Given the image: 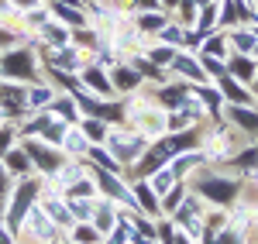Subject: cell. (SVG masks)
<instances>
[{
  "instance_id": "obj_1",
  "label": "cell",
  "mask_w": 258,
  "mask_h": 244,
  "mask_svg": "<svg viewBox=\"0 0 258 244\" xmlns=\"http://www.w3.org/2000/svg\"><path fill=\"white\" fill-rule=\"evenodd\" d=\"M38 196H41V183H38V179H24V176H21L18 183H14L11 203H7V210H4V224L11 227L14 234L21 230L24 217H28V210L38 203Z\"/></svg>"
},
{
  "instance_id": "obj_2",
  "label": "cell",
  "mask_w": 258,
  "mask_h": 244,
  "mask_svg": "<svg viewBox=\"0 0 258 244\" xmlns=\"http://www.w3.org/2000/svg\"><path fill=\"white\" fill-rule=\"evenodd\" d=\"M24 151H28L31 165L38 169L41 176H48V179L66 165V155H62L55 144H41V141H31V138H28V141H24Z\"/></svg>"
},
{
  "instance_id": "obj_3",
  "label": "cell",
  "mask_w": 258,
  "mask_h": 244,
  "mask_svg": "<svg viewBox=\"0 0 258 244\" xmlns=\"http://www.w3.org/2000/svg\"><path fill=\"white\" fill-rule=\"evenodd\" d=\"M103 144H107V151H110L120 165L138 162L141 151H145V138H141V134H107Z\"/></svg>"
},
{
  "instance_id": "obj_4",
  "label": "cell",
  "mask_w": 258,
  "mask_h": 244,
  "mask_svg": "<svg viewBox=\"0 0 258 244\" xmlns=\"http://www.w3.org/2000/svg\"><path fill=\"white\" fill-rule=\"evenodd\" d=\"M200 196L214 206H231L238 200V183L234 179H200Z\"/></svg>"
},
{
  "instance_id": "obj_5",
  "label": "cell",
  "mask_w": 258,
  "mask_h": 244,
  "mask_svg": "<svg viewBox=\"0 0 258 244\" xmlns=\"http://www.w3.org/2000/svg\"><path fill=\"white\" fill-rule=\"evenodd\" d=\"M0 107L11 117H21L28 110V90L24 86H14V83H0Z\"/></svg>"
},
{
  "instance_id": "obj_6",
  "label": "cell",
  "mask_w": 258,
  "mask_h": 244,
  "mask_svg": "<svg viewBox=\"0 0 258 244\" xmlns=\"http://www.w3.org/2000/svg\"><path fill=\"white\" fill-rule=\"evenodd\" d=\"M0 69H4L7 76L28 79V76H35V59H31V52H7V55L0 59Z\"/></svg>"
},
{
  "instance_id": "obj_7",
  "label": "cell",
  "mask_w": 258,
  "mask_h": 244,
  "mask_svg": "<svg viewBox=\"0 0 258 244\" xmlns=\"http://www.w3.org/2000/svg\"><path fill=\"white\" fill-rule=\"evenodd\" d=\"M135 200H138V210H141V213H162L159 193L148 186V179H138V183H135Z\"/></svg>"
},
{
  "instance_id": "obj_8",
  "label": "cell",
  "mask_w": 258,
  "mask_h": 244,
  "mask_svg": "<svg viewBox=\"0 0 258 244\" xmlns=\"http://www.w3.org/2000/svg\"><path fill=\"white\" fill-rule=\"evenodd\" d=\"M203 158H207L203 151H186V148H182V151H176V155H172V162H169V169L176 172V179H179V176L193 172V169H197V165L203 162Z\"/></svg>"
},
{
  "instance_id": "obj_9",
  "label": "cell",
  "mask_w": 258,
  "mask_h": 244,
  "mask_svg": "<svg viewBox=\"0 0 258 244\" xmlns=\"http://www.w3.org/2000/svg\"><path fill=\"white\" fill-rule=\"evenodd\" d=\"M69 241H73V244H100V241H103V234H100L90 220H76V224L69 227Z\"/></svg>"
},
{
  "instance_id": "obj_10",
  "label": "cell",
  "mask_w": 258,
  "mask_h": 244,
  "mask_svg": "<svg viewBox=\"0 0 258 244\" xmlns=\"http://www.w3.org/2000/svg\"><path fill=\"white\" fill-rule=\"evenodd\" d=\"M4 162H7V172H11L14 179H21V176H28V172L35 169V165H31V158H28V151H24V148H21V151H14V148H11V151L4 155Z\"/></svg>"
},
{
  "instance_id": "obj_11",
  "label": "cell",
  "mask_w": 258,
  "mask_h": 244,
  "mask_svg": "<svg viewBox=\"0 0 258 244\" xmlns=\"http://www.w3.org/2000/svg\"><path fill=\"white\" fill-rule=\"evenodd\" d=\"M62 151H69V155H86L90 151V138L83 134V127H69L66 131V141H62Z\"/></svg>"
},
{
  "instance_id": "obj_12",
  "label": "cell",
  "mask_w": 258,
  "mask_h": 244,
  "mask_svg": "<svg viewBox=\"0 0 258 244\" xmlns=\"http://www.w3.org/2000/svg\"><path fill=\"white\" fill-rule=\"evenodd\" d=\"M66 203H69V210H73V217H76V220H93L97 196H69Z\"/></svg>"
},
{
  "instance_id": "obj_13",
  "label": "cell",
  "mask_w": 258,
  "mask_h": 244,
  "mask_svg": "<svg viewBox=\"0 0 258 244\" xmlns=\"http://www.w3.org/2000/svg\"><path fill=\"white\" fill-rule=\"evenodd\" d=\"M148 186H152V189H155V193H159V196H165V193H169V189H172V186H176V172H172V169H165V165H162V169H155V172H152V176H148Z\"/></svg>"
},
{
  "instance_id": "obj_14",
  "label": "cell",
  "mask_w": 258,
  "mask_h": 244,
  "mask_svg": "<svg viewBox=\"0 0 258 244\" xmlns=\"http://www.w3.org/2000/svg\"><path fill=\"white\" fill-rule=\"evenodd\" d=\"M80 65H83L80 52H73V48H66V45L55 52V59H52V69H62V72H73V69H80Z\"/></svg>"
},
{
  "instance_id": "obj_15",
  "label": "cell",
  "mask_w": 258,
  "mask_h": 244,
  "mask_svg": "<svg viewBox=\"0 0 258 244\" xmlns=\"http://www.w3.org/2000/svg\"><path fill=\"white\" fill-rule=\"evenodd\" d=\"M83 79L90 83V90H93L97 97H110V83H107V76H103L100 69H83Z\"/></svg>"
},
{
  "instance_id": "obj_16",
  "label": "cell",
  "mask_w": 258,
  "mask_h": 244,
  "mask_svg": "<svg viewBox=\"0 0 258 244\" xmlns=\"http://www.w3.org/2000/svg\"><path fill=\"white\" fill-rule=\"evenodd\" d=\"M86 158H90V162H97L100 169H107V172H120V162L114 158V155H107V148H93V144H90Z\"/></svg>"
},
{
  "instance_id": "obj_17",
  "label": "cell",
  "mask_w": 258,
  "mask_h": 244,
  "mask_svg": "<svg viewBox=\"0 0 258 244\" xmlns=\"http://www.w3.org/2000/svg\"><path fill=\"white\" fill-rule=\"evenodd\" d=\"M48 114H52V117H55V114H59V121H76V100H73V97H59V100H52V110H48Z\"/></svg>"
},
{
  "instance_id": "obj_18",
  "label": "cell",
  "mask_w": 258,
  "mask_h": 244,
  "mask_svg": "<svg viewBox=\"0 0 258 244\" xmlns=\"http://www.w3.org/2000/svg\"><path fill=\"white\" fill-rule=\"evenodd\" d=\"M182 200H186V189L176 183L172 189H169V193H165V196H162V213H165V217H172V213L179 210V203H182Z\"/></svg>"
},
{
  "instance_id": "obj_19",
  "label": "cell",
  "mask_w": 258,
  "mask_h": 244,
  "mask_svg": "<svg viewBox=\"0 0 258 244\" xmlns=\"http://www.w3.org/2000/svg\"><path fill=\"white\" fill-rule=\"evenodd\" d=\"M80 127H83V134L90 138V144H100V141H107V134H110V131H107V127L100 124V117H93V121H83Z\"/></svg>"
},
{
  "instance_id": "obj_20",
  "label": "cell",
  "mask_w": 258,
  "mask_h": 244,
  "mask_svg": "<svg viewBox=\"0 0 258 244\" xmlns=\"http://www.w3.org/2000/svg\"><path fill=\"white\" fill-rule=\"evenodd\" d=\"M227 114H231V121H234V124L248 127V131H258V114H255V110H244V107H231Z\"/></svg>"
},
{
  "instance_id": "obj_21",
  "label": "cell",
  "mask_w": 258,
  "mask_h": 244,
  "mask_svg": "<svg viewBox=\"0 0 258 244\" xmlns=\"http://www.w3.org/2000/svg\"><path fill=\"white\" fill-rule=\"evenodd\" d=\"M231 72H234V79H251V76H255V62L251 59H244V55H234V59H231Z\"/></svg>"
},
{
  "instance_id": "obj_22",
  "label": "cell",
  "mask_w": 258,
  "mask_h": 244,
  "mask_svg": "<svg viewBox=\"0 0 258 244\" xmlns=\"http://www.w3.org/2000/svg\"><path fill=\"white\" fill-rule=\"evenodd\" d=\"M66 131H69V121H59V124L48 121V127H45V141L55 144V148H62V141H66Z\"/></svg>"
},
{
  "instance_id": "obj_23",
  "label": "cell",
  "mask_w": 258,
  "mask_h": 244,
  "mask_svg": "<svg viewBox=\"0 0 258 244\" xmlns=\"http://www.w3.org/2000/svg\"><path fill=\"white\" fill-rule=\"evenodd\" d=\"M41 38L48 41V45H66V41H69V35H66V28H62V24H45V28H41Z\"/></svg>"
},
{
  "instance_id": "obj_24",
  "label": "cell",
  "mask_w": 258,
  "mask_h": 244,
  "mask_svg": "<svg viewBox=\"0 0 258 244\" xmlns=\"http://www.w3.org/2000/svg\"><path fill=\"white\" fill-rule=\"evenodd\" d=\"M172 65H176L179 72H186V76H193V79H207V76H203V69H200V62H189L186 59V55H176V59H172Z\"/></svg>"
},
{
  "instance_id": "obj_25",
  "label": "cell",
  "mask_w": 258,
  "mask_h": 244,
  "mask_svg": "<svg viewBox=\"0 0 258 244\" xmlns=\"http://www.w3.org/2000/svg\"><path fill=\"white\" fill-rule=\"evenodd\" d=\"M114 83H117L120 90H135V86H141V76H138V69H117Z\"/></svg>"
},
{
  "instance_id": "obj_26",
  "label": "cell",
  "mask_w": 258,
  "mask_h": 244,
  "mask_svg": "<svg viewBox=\"0 0 258 244\" xmlns=\"http://www.w3.org/2000/svg\"><path fill=\"white\" fill-rule=\"evenodd\" d=\"M224 93H227L234 103H248V100H251V97H248V90H241V83L231 79V76H224Z\"/></svg>"
},
{
  "instance_id": "obj_27",
  "label": "cell",
  "mask_w": 258,
  "mask_h": 244,
  "mask_svg": "<svg viewBox=\"0 0 258 244\" xmlns=\"http://www.w3.org/2000/svg\"><path fill=\"white\" fill-rule=\"evenodd\" d=\"M11 193H14L11 172H7V169H0V213H4V210H7V203H11Z\"/></svg>"
},
{
  "instance_id": "obj_28",
  "label": "cell",
  "mask_w": 258,
  "mask_h": 244,
  "mask_svg": "<svg viewBox=\"0 0 258 244\" xmlns=\"http://www.w3.org/2000/svg\"><path fill=\"white\" fill-rule=\"evenodd\" d=\"M155 241H162V244L176 241V220H159V227H155Z\"/></svg>"
},
{
  "instance_id": "obj_29",
  "label": "cell",
  "mask_w": 258,
  "mask_h": 244,
  "mask_svg": "<svg viewBox=\"0 0 258 244\" xmlns=\"http://www.w3.org/2000/svg\"><path fill=\"white\" fill-rule=\"evenodd\" d=\"M52 100V90H45V86H35V90H28V110H35L41 103Z\"/></svg>"
},
{
  "instance_id": "obj_30",
  "label": "cell",
  "mask_w": 258,
  "mask_h": 244,
  "mask_svg": "<svg viewBox=\"0 0 258 244\" xmlns=\"http://www.w3.org/2000/svg\"><path fill=\"white\" fill-rule=\"evenodd\" d=\"M200 65H203V69H207L210 76H224V65H220L214 55H200Z\"/></svg>"
},
{
  "instance_id": "obj_31",
  "label": "cell",
  "mask_w": 258,
  "mask_h": 244,
  "mask_svg": "<svg viewBox=\"0 0 258 244\" xmlns=\"http://www.w3.org/2000/svg\"><path fill=\"white\" fill-rule=\"evenodd\" d=\"M152 59L159 62V65H172V59H176V48H155V52H152Z\"/></svg>"
},
{
  "instance_id": "obj_32",
  "label": "cell",
  "mask_w": 258,
  "mask_h": 244,
  "mask_svg": "<svg viewBox=\"0 0 258 244\" xmlns=\"http://www.w3.org/2000/svg\"><path fill=\"white\" fill-rule=\"evenodd\" d=\"M162 41L179 45V41H186V35H182V28H162Z\"/></svg>"
},
{
  "instance_id": "obj_33",
  "label": "cell",
  "mask_w": 258,
  "mask_h": 244,
  "mask_svg": "<svg viewBox=\"0 0 258 244\" xmlns=\"http://www.w3.org/2000/svg\"><path fill=\"white\" fill-rule=\"evenodd\" d=\"M138 24H141V28H148V31H155V28L162 31V28H165V21L155 18V14H145V18H138Z\"/></svg>"
},
{
  "instance_id": "obj_34",
  "label": "cell",
  "mask_w": 258,
  "mask_h": 244,
  "mask_svg": "<svg viewBox=\"0 0 258 244\" xmlns=\"http://www.w3.org/2000/svg\"><path fill=\"white\" fill-rule=\"evenodd\" d=\"M197 97L207 103V107H217V103H220V93H214V90H203V86L197 90Z\"/></svg>"
},
{
  "instance_id": "obj_35",
  "label": "cell",
  "mask_w": 258,
  "mask_h": 244,
  "mask_svg": "<svg viewBox=\"0 0 258 244\" xmlns=\"http://www.w3.org/2000/svg\"><path fill=\"white\" fill-rule=\"evenodd\" d=\"M224 48H227V41H224V38H210V41H207V55H217V52L224 55Z\"/></svg>"
},
{
  "instance_id": "obj_36",
  "label": "cell",
  "mask_w": 258,
  "mask_h": 244,
  "mask_svg": "<svg viewBox=\"0 0 258 244\" xmlns=\"http://www.w3.org/2000/svg\"><path fill=\"white\" fill-rule=\"evenodd\" d=\"M234 45L241 52H248V48H255V35H234Z\"/></svg>"
},
{
  "instance_id": "obj_37",
  "label": "cell",
  "mask_w": 258,
  "mask_h": 244,
  "mask_svg": "<svg viewBox=\"0 0 258 244\" xmlns=\"http://www.w3.org/2000/svg\"><path fill=\"white\" fill-rule=\"evenodd\" d=\"M11 138H14V134H11V127H4V131H0V155H7V151H11Z\"/></svg>"
},
{
  "instance_id": "obj_38",
  "label": "cell",
  "mask_w": 258,
  "mask_h": 244,
  "mask_svg": "<svg viewBox=\"0 0 258 244\" xmlns=\"http://www.w3.org/2000/svg\"><path fill=\"white\" fill-rule=\"evenodd\" d=\"M0 244H14V230L7 224H0Z\"/></svg>"
},
{
  "instance_id": "obj_39",
  "label": "cell",
  "mask_w": 258,
  "mask_h": 244,
  "mask_svg": "<svg viewBox=\"0 0 258 244\" xmlns=\"http://www.w3.org/2000/svg\"><path fill=\"white\" fill-rule=\"evenodd\" d=\"M172 244H197V241H193V237H189L186 230H179V234H176V241H172Z\"/></svg>"
},
{
  "instance_id": "obj_40",
  "label": "cell",
  "mask_w": 258,
  "mask_h": 244,
  "mask_svg": "<svg viewBox=\"0 0 258 244\" xmlns=\"http://www.w3.org/2000/svg\"><path fill=\"white\" fill-rule=\"evenodd\" d=\"M14 4H18V7H28V11H31V7H38V0H14Z\"/></svg>"
},
{
  "instance_id": "obj_41",
  "label": "cell",
  "mask_w": 258,
  "mask_h": 244,
  "mask_svg": "<svg viewBox=\"0 0 258 244\" xmlns=\"http://www.w3.org/2000/svg\"><path fill=\"white\" fill-rule=\"evenodd\" d=\"M135 244H159L155 237H135Z\"/></svg>"
},
{
  "instance_id": "obj_42",
  "label": "cell",
  "mask_w": 258,
  "mask_h": 244,
  "mask_svg": "<svg viewBox=\"0 0 258 244\" xmlns=\"http://www.w3.org/2000/svg\"><path fill=\"white\" fill-rule=\"evenodd\" d=\"M62 4H66V7H80L83 0H62Z\"/></svg>"
},
{
  "instance_id": "obj_43",
  "label": "cell",
  "mask_w": 258,
  "mask_h": 244,
  "mask_svg": "<svg viewBox=\"0 0 258 244\" xmlns=\"http://www.w3.org/2000/svg\"><path fill=\"white\" fill-rule=\"evenodd\" d=\"M0 41H11V35H4V31H0Z\"/></svg>"
},
{
  "instance_id": "obj_44",
  "label": "cell",
  "mask_w": 258,
  "mask_h": 244,
  "mask_svg": "<svg viewBox=\"0 0 258 244\" xmlns=\"http://www.w3.org/2000/svg\"><path fill=\"white\" fill-rule=\"evenodd\" d=\"M197 4H210V0H197Z\"/></svg>"
},
{
  "instance_id": "obj_45",
  "label": "cell",
  "mask_w": 258,
  "mask_h": 244,
  "mask_svg": "<svg viewBox=\"0 0 258 244\" xmlns=\"http://www.w3.org/2000/svg\"><path fill=\"white\" fill-rule=\"evenodd\" d=\"M66 244H73V241H66Z\"/></svg>"
}]
</instances>
